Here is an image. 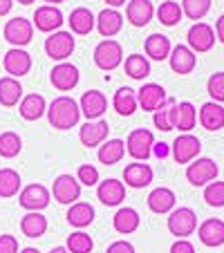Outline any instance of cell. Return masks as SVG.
Masks as SVG:
<instances>
[{
	"label": "cell",
	"mask_w": 224,
	"mask_h": 253,
	"mask_svg": "<svg viewBox=\"0 0 224 253\" xmlns=\"http://www.w3.org/2000/svg\"><path fill=\"white\" fill-rule=\"evenodd\" d=\"M121 27H124V16L117 9L105 7V9H101L99 14H96V32H99L103 39L117 36V34L121 32Z\"/></svg>",
	"instance_id": "ffe728a7"
},
{
	"label": "cell",
	"mask_w": 224,
	"mask_h": 253,
	"mask_svg": "<svg viewBox=\"0 0 224 253\" xmlns=\"http://www.w3.org/2000/svg\"><path fill=\"white\" fill-rule=\"evenodd\" d=\"M0 253H18V240L14 235H0Z\"/></svg>",
	"instance_id": "bcb514c9"
},
{
	"label": "cell",
	"mask_w": 224,
	"mask_h": 253,
	"mask_svg": "<svg viewBox=\"0 0 224 253\" xmlns=\"http://www.w3.org/2000/svg\"><path fill=\"white\" fill-rule=\"evenodd\" d=\"M186 41H188V47L195 54H204L215 45V32L211 25L195 23L188 29V34H186Z\"/></svg>",
	"instance_id": "4fadbf2b"
},
{
	"label": "cell",
	"mask_w": 224,
	"mask_h": 253,
	"mask_svg": "<svg viewBox=\"0 0 224 253\" xmlns=\"http://www.w3.org/2000/svg\"><path fill=\"white\" fill-rule=\"evenodd\" d=\"M139 222H141V217H139V213L133 206H121L115 213V217H112V226H115V231L121 235L134 233V231L139 229Z\"/></svg>",
	"instance_id": "484cf974"
},
{
	"label": "cell",
	"mask_w": 224,
	"mask_h": 253,
	"mask_svg": "<svg viewBox=\"0 0 224 253\" xmlns=\"http://www.w3.org/2000/svg\"><path fill=\"white\" fill-rule=\"evenodd\" d=\"M211 9V0H181V11L191 20H202Z\"/></svg>",
	"instance_id": "b9f144b4"
},
{
	"label": "cell",
	"mask_w": 224,
	"mask_h": 253,
	"mask_svg": "<svg viewBox=\"0 0 224 253\" xmlns=\"http://www.w3.org/2000/svg\"><path fill=\"white\" fill-rule=\"evenodd\" d=\"M197 238L204 247H222L224 244V222L218 217L204 220L197 229Z\"/></svg>",
	"instance_id": "d4e9b609"
},
{
	"label": "cell",
	"mask_w": 224,
	"mask_h": 253,
	"mask_svg": "<svg viewBox=\"0 0 224 253\" xmlns=\"http://www.w3.org/2000/svg\"><path fill=\"white\" fill-rule=\"evenodd\" d=\"M81 119V108L72 96H56L47 105V121L56 130H70Z\"/></svg>",
	"instance_id": "6da1fadb"
},
{
	"label": "cell",
	"mask_w": 224,
	"mask_h": 253,
	"mask_svg": "<svg viewBox=\"0 0 224 253\" xmlns=\"http://www.w3.org/2000/svg\"><path fill=\"white\" fill-rule=\"evenodd\" d=\"M143 49H146V56L153 58V61H166L171 56V41L164 34H150L143 43Z\"/></svg>",
	"instance_id": "1f68e13d"
},
{
	"label": "cell",
	"mask_w": 224,
	"mask_h": 253,
	"mask_svg": "<svg viewBox=\"0 0 224 253\" xmlns=\"http://www.w3.org/2000/svg\"><path fill=\"white\" fill-rule=\"evenodd\" d=\"M202 141L191 132H184L173 141V159L177 164H191L193 159L200 157Z\"/></svg>",
	"instance_id": "30bf717a"
},
{
	"label": "cell",
	"mask_w": 224,
	"mask_h": 253,
	"mask_svg": "<svg viewBox=\"0 0 224 253\" xmlns=\"http://www.w3.org/2000/svg\"><path fill=\"white\" fill-rule=\"evenodd\" d=\"M166 99L168 94L159 83H143L137 90V105L143 112H155Z\"/></svg>",
	"instance_id": "9a60e30c"
},
{
	"label": "cell",
	"mask_w": 224,
	"mask_h": 253,
	"mask_svg": "<svg viewBox=\"0 0 224 253\" xmlns=\"http://www.w3.org/2000/svg\"><path fill=\"white\" fill-rule=\"evenodd\" d=\"M112 108L117 110V115L121 117H133L137 112V92L130 90V87H119L115 92V99H112Z\"/></svg>",
	"instance_id": "836d02e7"
},
{
	"label": "cell",
	"mask_w": 224,
	"mask_h": 253,
	"mask_svg": "<svg viewBox=\"0 0 224 253\" xmlns=\"http://www.w3.org/2000/svg\"><path fill=\"white\" fill-rule=\"evenodd\" d=\"M153 146H155V134L146 128H137L128 134L126 139V150L133 159L137 162H146L153 155Z\"/></svg>",
	"instance_id": "5b68a950"
},
{
	"label": "cell",
	"mask_w": 224,
	"mask_h": 253,
	"mask_svg": "<svg viewBox=\"0 0 224 253\" xmlns=\"http://www.w3.org/2000/svg\"><path fill=\"white\" fill-rule=\"evenodd\" d=\"M220 166L209 157H197L188 164L186 168V179L193 184V186H206L218 177Z\"/></svg>",
	"instance_id": "52a82bcc"
},
{
	"label": "cell",
	"mask_w": 224,
	"mask_h": 253,
	"mask_svg": "<svg viewBox=\"0 0 224 253\" xmlns=\"http://www.w3.org/2000/svg\"><path fill=\"white\" fill-rule=\"evenodd\" d=\"M14 7V0H0V16H7Z\"/></svg>",
	"instance_id": "816d5d0a"
},
{
	"label": "cell",
	"mask_w": 224,
	"mask_h": 253,
	"mask_svg": "<svg viewBox=\"0 0 224 253\" xmlns=\"http://www.w3.org/2000/svg\"><path fill=\"white\" fill-rule=\"evenodd\" d=\"M20 150H23V139L18 137V132L7 130L0 134V157L14 159L16 155H20Z\"/></svg>",
	"instance_id": "f35d334b"
},
{
	"label": "cell",
	"mask_w": 224,
	"mask_h": 253,
	"mask_svg": "<svg viewBox=\"0 0 224 253\" xmlns=\"http://www.w3.org/2000/svg\"><path fill=\"white\" fill-rule=\"evenodd\" d=\"M2 36L9 45L14 47H25V45L32 43L34 39V23L23 16H16V18L7 20L5 29H2Z\"/></svg>",
	"instance_id": "8992f818"
},
{
	"label": "cell",
	"mask_w": 224,
	"mask_h": 253,
	"mask_svg": "<svg viewBox=\"0 0 224 253\" xmlns=\"http://www.w3.org/2000/svg\"><path fill=\"white\" fill-rule=\"evenodd\" d=\"M124 155H126V141H121V139H105L99 146L96 157H99V162L103 166H115V164H119L124 159Z\"/></svg>",
	"instance_id": "f1b7e54d"
},
{
	"label": "cell",
	"mask_w": 224,
	"mask_h": 253,
	"mask_svg": "<svg viewBox=\"0 0 224 253\" xmlns=\"http://www.w3.org/2000/svg\"><path fill=\"white\" fill-rule=\"evenodd\" d=\"M155 16V7L150 0H130L126 7V18L133 27H146Z\"/></svg>",
	"instance_id": "44dd1931"
},
{
	"label": "cell",
	"mask_w": 224,
	"mask_h": 253,
	"mask_svg": "<svg viewBox=\"0 0 224 253\" xmlns=\"http://www.w3.org/2000/svg\"><path fill=\"white\" fill-rule=\"evenodd\" d=\"M215 36H218V41L224 45V14L218 18V23H215Z\"/></svg>",
	"instance_id": "f907efd6"
},
{
	"label": "cell",
	"mask_w": 224,
	"mask_h": 253,
	"mask_svg": "<svg viewBox=\"0 0 224 253\" xmlns=\"http://www.w3.org/2000/svg\"><path fill=\"white\" fill-rule=\"evenodd\" d=\"M63 23H65L63 20V11L54 5H43L34 11V27L39 29V32L54 34L61 29Z\"/></svg>",
	"instance_id": "5bb4252c"
},
{
	"label": "cell",
	"mask_w": 224,
	"mask_h": 253,
	"mask_svg": "<svg viewBox=\"0 0 224 253\" xmlns=\"http://www.w3.org/2000/svg\"><path fill=\"white\" fill-rule=\"evenodd\" d=\"M108 121L105 119H96V121H88L79 128V141L86 146V148H96L108 139Z\"/></svg>",
	"instance_id": "e0dca14e"
},
{
	"label": "cell",
	"mask_w": 224,
	"mask_h": 253,
	"mask_svg": "<svg viewBox=\"0 0 224 253\" xmlns=\"http://www.w3.org/2000/svg\"><path fill=\"white\" fill-rule=\"evenodd\" d=\"M171 253H195V247L188 240H177V242H173Z\"/></svg>",
	"instance_id": "c3c4849f"
},
{
	"label": "cell",
	"mask_w": 224,
	"mask_h": 253,
	"mask_svg": "<svg viewBox=\"0 0 224 253\" xmlns=\"http://www.w3.org/2000/svg\"><path fill=\"white\" fill-rule=\"evenodd\" d=\"M18 115L25 121H39L41 117L47 115V101L43 99V94H27L20 99L18 103Z\"/></svg>",
	"instance_id": "603a6c76"
},
{
	"label": "cell",
	"mask_w": 224,
	"mask_h": 253,
	"mask_svg": "<svg viewBox=\"0 0 224 253\" xmlns=\"http://www.w3.org/2000/svg\"><path fill=\"white\" fill-rule=\"evenodd\" d=\"M124 70L130 79L143 81V79L150 77V61L146 56H141V54H130L124 63Z\"/></svg>",
	"instance_id": "8d00e7d4"
},
{
	"label": "cell",
	"mask_w": 224,
	"mask_h": 253,
	"mask_svg": "<svg viewBox=\"0 0 224 253\" xmlns=\"http://www.w3.org/2000/svg\"><path fill=\"white\" fill-rule=\"evenodd\" d=\"M197 229V215L188 206H179L173 209L168 213V231L173 235H177V240H186L188 235H193Z\"/></svg>",
	"instance_id": "7a4b0ae2"
},
{
	"label": "cell",
	"mask_w": 224,
	"mask_h": 253,
	"mask_svg": "<svg viewBox=\"0 0 224 253\" xmlns=\"http://www.w3.org/2000/svg\"><path fill=\"white\" fill-rule=\"evenodd\" d=\"M79 108H81V115L86 117L88 121H96L108 110V99H105V94L99 90H88L86 94L81 96V101H79Z\"/></svg>",
	"instance_id": "2e32d148"
},
{
	"label": "cell",
	"mask_w": 224,
	"mask_h": 253,
	"mask_svg": "<svg viewBox=\"0 0 224 253\" xmlns=\"http://www.w3.org/2000/svg\"><path fill=\"white\" fill-rule=\"evenodd\" d=\"M92 58H94V65L99 67V70L112 72V70H117V67L124 63V49H121V45L117 43V41L105 39L94 47Z\"/></svg>",
	"instance_id": "3957f363"
},
{
	"label": "cell",
	"mask_w": 224,
	"mask_h": 253,
	"mask_svg": "<svg viewBox=\"0 0 224 253\" xmlns=\"http://www.w3.org/2000/svg\"><path fill=\"white\" fill-rule=\"evenodd\" d=\"M20 253H41V251H39V249H34V247H25Z\"/></svg>",
	"instance_id": "11a10c76"
},
{
	"label": "cell",
	"mask_w": 224,
	"mask_h": 253,
	"mask_svg": "<svg viewBox=\"0 0 224 253\" xmlns=\"http://www.w3.org/2000/svg\"><path fill=\"white\" fill-rule=\"evenodd\" d=\"M153 155L157 159H166L168 155H171V146H168V143H164V141H155V146H153Z\"/></svg>",
	"instance_id": "681fc988"
},
{
	"label": "cell",
	"mask_w": 224,
	"mask_h": 253,
	"mask_svg": "<svg viewBox=\"0 0 224 253\" xmlns=\"http://www.w3.org/2000/svg\"><path fill=\"white\" fill-rule=\"evenodd\" d=\"M43 2H47V5H54V7H56V5H61V2H65V0H43Z\"/></svg>",
	"instance_id": "9f6ffc18"
},
{
	"label": "cell",
	"mask_w": 224,
	"mask_h": 253,
	"mask_svg": "<svg viewBox=\"0 0 224 253\" xmlns=\"http://www.w3.org/2000/svg\"><path fill=\"white\" fill-rule=\"evenodd\" d=\"M65 249L70 253H92L94 242H92V238L86 233V231H77V233H72L70 238H67Z\"/></svg>",
	"instance_id": "60d3db41"
},
{
	"label": "cell",
	"mask_w": 224,
	"mask_h": 253,
	"mask_svg": "<svg viewBox=\"0 0 224 253\" xmlns=\"http://www.w3.org/2000/svg\"><path fill=\"white\" fill-rule=\"evenodd\" d=\"M96 197L103 206H119L126 200V186L119 179H103L96 186Z\"/></svg>",
	"instance_id": "7402d4cb"
},
{
	"label": "cell",
	"mask_w": 224,
	"mask_h": 253,
	"mask_svg": "<svg viewBox=\"0 0 224 253\" xmlns=\"http://www.w3.org/2000/svg\"><path fill=\"white\" fill-rule=\"evenodd\" d=\"M79 79H81V74H79V67L72 65V63H67V61L54 65L52 72H49V81H52V85L56 87L58 92L74 90V87L79 85Z\"/></svg>",
	"instance_id": "8fae6325"
},
{
	"label": "cell",
	"mask_w": 224,
	"mask_h": 253,
	"mask_svg": "<svg viewBox=\"0 0 224 253\" xmlns=\"http://www.w3.org/2000/svg\"><path fill=\"white\" fill-rule=\"evenodd\" d=\"M153 177H155L153 168L148 166V164H143V162L128 164V166L124 168V182H126V186H130V188H146V186H150Z\"/></svg>",
	"instance_id": "d6986e66"
},
{
	"label": "cell",
	"mask_w": 224,
	"mask_h": 253,
	"mask_svg": "<svg viewBox=\"0 0 224 253\" xmlns=\"http://www.w3.org/2000/svg\"><path fill=\"white\" fill-rule=\"evenodd\" d=\"M181 16H184V11H181V7L177 5L175 0H166V2H162L157 9L159 23L166 25V27H175V25L181 20Z\"/></svg>",
	"instance_id": "ab89813d"
},
{
	"label": "cell",
	"mask_w": 224,
	"mask_h": 253,
	"mask_svg": "<svg viewBox=\"0 0 224 253\" xmlns=\"http://www.w3.org/2000/svg\"><path fill=\"white\" fill-rule=\"evenodd\" d=\"M175 110H177V101L168 96L157 110L153 112L155 128L162 130V132H171V130H175Z\"/></svg>",
	"instance_id": "f546056e"
},
{
	"label": "cell",
	"mask_w": 224,
	"mask_h": 253,
	"mask_svg": "<svg viewBox=\"0 0 224 253\" xmlns=\"http://www.w3.org/2000/svg\"><path fill=\"white\" fill-rule=\"evenodd\" d=\"M67 25H70L72 34H77V36H88V34L96 27V16L92 14L88 7H77V9H72L70 18H67Z\"/></svg>",
	"instance_id": "cb8c5ba5"
},
{
	"label": "cell",
	"mask_w": 224,
	"mask_h": 253,
	"mask_svg": "<svg viewBox=\"0 0 224 253\" xmlns=\"http://www.w3.org/2000/svg\"><path fill=\"white\" fill-rule=\"evenodd\" d=\"M20 99H23V85H20L18 79L14 77L0 79V105L14 108V105H18Z\"/></svg>",
	"instance_id": "d6a6232c"
},
{
	"label": "cell",
	"mask_w": 224,
	"mask_h": 253,
	"mask_svg": "<svg viewBox=\"0 0 224 253\" xmlns=\"http://www.w3.org/2000/svg\"><path fill=\"white\" fill-rule=\"evenodd\" d=\"M197 124V110L191 101H179L175 110V128L181 132H191Z\"/></svg>",
	"instance_id": "d590c367"
},
{
	"label": "cell",
	"mask_w": 224,
	"mask_h": 253,
	"mask_svg": "<svg viewBox=\"0 0 224 253\" xmlns=\"http://www.w3.org/2000/svg\"><path fill=\"white\" fill-rule=\"evenodd\" d=\"M77 47V41H74V34L72 32H54L49 34L47 39H45V54H47L52 61H58L63 63L67 56H72Z\"/></svg>",
	"instance_id": "277c9868"
},
{
	"label": "cell",
	"mask_w": 224,
	"mask_h": 253,
	"mask_svg": "<svg viewBox=\"0 0 224 253\" xmlns=\"http://www.w3.org/2000/svg\"><path fill=\"white\" fill-rule=\"evenodd\" d=\"M20 231H23V235H27V238H43V235L47 233V217H45L43 213L32 211V213L23 215Z\"/></svg>",
	"instance_id": "e575fe53"
},
{
	"label": "cell",
	"mask_w": 224,
	"mask_h": 253,
	"mask_svg": "<svg viewBox=\"0 0 224 253\" xmlns=\"http://www.w3.org/2000/svg\"><path fill=\"white\" fill-rule=\"evenodd\" d=\"M2 67L9 77L20 79L32 72V54L25 52L23 47H11L9 52L2 56Z\"/></svg>",
	"instance_id": "7c38bea8"
},
{
	"label": "cell",
	"mask_w": 224,
	"mask_h": 253,
	"mask_svg": "<svg viewBox=\"0 0 224 253\" xmlns=\"http://www.w3.org/2000/svg\"><path fill=\"white\" fill-rule=\"evenodd\" d=\"M200 124L202 128L211 130V132H218L224 128V108L215 101H209L200 108Z\"/></svg>",
	"instance_id": "4316f807"
},
{
	"label": "cell",
	"mask_w": 224,
	"mask_h": 253,
	"mask_svg": "<svg viewBox=\"0 0 224 253\" xmlns=\"http://www.w3.org/2000/svg\"><path fill=\"white\" fill-rule=\"evenodd\" d=\"M67 222H70L74 229H86L94 222V209H92L88 202H74V204L67 209Z\"/></svg>",
	"instance_id": "4dcf8cb0"
},
{
	"label": "cell",
	"mask_w": 224,
	"mask_h": 253,
	"mask_svg": "<svg viewBox=\"0 0 224 253\" xmlns=\"http://www.w3.org/2000/svg\"><path fill=\"white\" fill-rule=\"evenodd\" d=\"M77 179L83 186H96L99 184V170L92 164H81L77 170Z\"/></svg>",
	"instance_id": "f6af8a7d"
},
{
	"label": "cell",
	"mask_w": 224,
	"mask_h": 253,
	"mask_svg": "<svg viewBox=\"0 0 224 253\" xmlns=\"http://www.w3.org/2000/svg\"><path fill=\"white\" fill-rule=\"evenodd\" d=\"M49 200H52V193H49L43 184H29V186H25L23 191L18 193V204L23 206L25 211H29V213H32V211L41 213L43 209H47Z\"/></svg>",
	"instance_id": "ba28073f"
},
{
	"label": "cell",
	"mask_w": 224,
	"mask_h": 253,
	"mask_svg": "<svg viewBox=\"0 0 224 253\" xmlns=\"http://www.w3.org/2000/svg\"><path fill=\"white\" fill-rule=\"evenodd\" d=\"M20 191V175L14 168H0V197L9 200Z\"/></svg>",
	"instance_id": "74e56055"
},
{
	"label": "cell",
	"mask_w": 224,
	"mask_h": 253,
	"mask_svg": "<svg viewBox=\"0 0 224 253\" xmlns=\"http://www.w3.org/2000/svg\"><path fill=\"white\" fill-rule=\"evenodd\" d=\"M52 195H54V200H56L58 204L72 206L74 202L79 200V197H81V184H79L77 177H72V175H67V172H63V175H58L56 179H54Z\"/></svg>",
	"instance_id": "9c48e42d"
},
{
	"label": "cell",
	"mask_w": 224,
	"mask_h": 253,
	"mask_svg": "<svg viewBox=\"0 0 224 253\" xmlns=\"http://www.w3.org/2000/svg\"><path fill=\"white\" fill-rule=\"evenodd\" d=\"M105 253H134V247L130 242H126V240H117V242L110 244Z\"/></svg>",
	"instance_id": "7dc6e473"
},
{
	"label": "cell",
	"mask_w": 224,
	"mask_h": 253,
	"mask_svg": "<svg viewBox=\"0 0 224 253\" xmlns=\"http://www.w3.org/2000/svg\"><path fill=\"white\" fill-rule=\"evenodd\" d=\"M148 209L153 211V213H157V215H166V213H171L173 209H175V193L171 191V188H166V186H159V188H155L150 195H148Z\"/></svg>",
	"instance_id": "83f0119b"
},
{
	"label": "cell",
	"mask_w": 224,
	"mask_h": 253,
	"mask_svg": "<svg viewBox=\"0 0 224 253\" xmlns=\"http://www.w3.org/2000/svg\"><path fill=\"white\" fill-rule=\"evenodd\" d=\"M103 2H108V7H110V9H117V7L126 5V0H103Z\"/></svg>",
	"instance_id": "f5cc1de1"
},
{
	"label": "cell",
	"mask_w": 224,
	"mask_h": 253,
	"mask_svg": "<svg viewBox=\"0 0 224 253\" xmlns=\"http://www.w3.org/2000/svg\"><path fill=\"white\" fill-rule=\"evenodd\" d=\"M20 5H32V2H36V0H18Z\"/></svg>",
	"instance_id": "6f0895ef"
},
{
	"label": "cell",
	"mask_w": 224,
	"mask_h": 253,
	"mask_svg": "<svg viewBox=\"0 0 224 253\" xmlns=\"http://www.w3.org/2000/svg\"><path fill=\"white\" fill-rule=\"evenodd\" d=\"M168 63H171V70L175 74H191L197 65V56L188 45H175L171 49V56H168Z\"/></svg>",
	"instance_id": "ac0fdd59"
},
{
	"label": "cell",
	"mask_w": 224,
	"mask_h": 253,
	"mask_svg": "<svg viewBox=\"0 0 224 253\" xmlns=\"http://www.w3.org/2000/svg\"><path fill=\"white\" fill-rule=\"evenodd\" d=\"M204 202L209 206H224V182H211L204 188Z\"/></svg>",
	"instance_id": "7bdbcfd3"
},
{
	"label": "cell",
	"mask_w": 224,
	"mask_h": 253,
	"mask_svg": "<svg viewBox=\"0 0 224 253\" xmlns=\"http://www.w3.org/2000/svg\"><path fill=\"white\" fill-rule=\"evenodd\" d=\"M49 253H70V251H67L65 247H54V249H52V251H49Z\"/></svg>",
	"instance_id": "db71d44e"
},
{
	"label": "cell",
	"mask_w": 224,
	"mask_h": 253,
	"mask_svg": "<svg viewBox=\"0 0 224 253\" xmlns=\"http://www.w3.org/2000/svg\"><path fill=\"white\" fill-rule=\"evenodd\" d=\"M206 92L211 94V99H213L215 103H222L224 101V72L211 74V79L206 81Z\"/></svg>",
	"instance_id": "ee69618b"
}]
</instances>
